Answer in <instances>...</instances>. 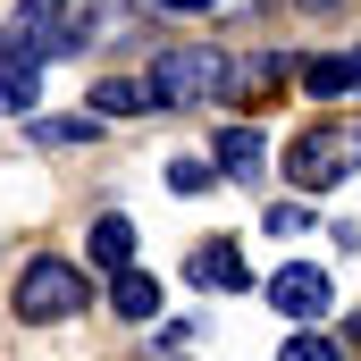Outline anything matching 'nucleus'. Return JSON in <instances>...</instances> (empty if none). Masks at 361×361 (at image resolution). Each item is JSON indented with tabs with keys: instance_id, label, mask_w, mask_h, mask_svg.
Here are the masks:
<instances>
[{
	"instance_id": "nucleus-1",
	"label": "nucleus",
	"mask_w": 361,
	"mask_h": 361,
	"mask_svg": "<svg viewBox=\"0 0 361 361\" xmlns=\"http://www.w3.org/2000/svg\"><path fill=\"white\" fill-rule=\"evenodd\" d=\"M227 85H235V68H227L219 42H169L152 59V76H143V101L152 109H202V101H219Z\"/></svg>"
},
{
	"instance_id": "nucleus-2",
	"label": "nucleus",
	"mask_w": 361,
	"mask_h": 361,
	"mask_svg": "<svg viewBox=\"0 0 361 361\" xmlns=\"http://www.w3.org/2000/svg\"><path fill=\"white\" fill-rule=\"evenodd\" d=\"M361 169V126H302L294 143H286V177L302 185V193H328V185H345Z\"/></svg>"
},
{
	"instance_id": "nucleus-3",
	"label": "nucleus",
	"mask_w": 361,
	"mask_h": 361,
	"mask_svg": "<svg viewBox=\"0 0 361 361\" xmlns=\"http://www.w3.org/2000/svg\"><path fill=\"white\" fill-rule=\"evenodd\" d=\"M92 302V286L76 261H59V252H42V261H25L17 277V319H34V328H51V319H76Z\"/></svg>"
},
{
	"instance_id": "nucleus-4",
	"label": "nucleus",
	"mask_w": 361,
	"mask_h": 361,
	"mask_svg": "<svg viewBox=\"0 0 361 361\" xmlns=\"http://www.w3.org/2000/svg\"><path fill=\"white\" fill-rule=\"evenodd\" d=\"M59 51H68V0H17V17H8V34H0V59L42 68V59H59Z\"/></svg>"
},
{
	"instance_id": "nucleus-5",
	"label": "nucleus",
	"mask_w": 361,
	"mask_h": 361,
	"mask_svg": "<svg viewBox=\"0 0 361 361\" xmlns=\"http://www.w3.org/2000/svg\"><path fill=\"white\" fill-rule=\"evenodd\" d=\"M269 302H277L286 328H311V319H328L336 286H328V269H311V261H286V269L269 277Z\"/></svg>"
},
{
	"instance_id": "nucleus-6",
	"label": "nucleus",
	"mask_w": 361,
	"mask_h": 361,
	"mask_svg": "<svg viewBox=\"0 0 361 361\" xmlns=\"http://www.w3.org/2000/svg\"><path fill=\"white\" fill-rule=\"evenodd\" d=\"M185 277H193V286H210V294H235V286H252V269H244V252H235L227 235H219V244H202V252L185 261Z\"/></svg>"
},
{
	"instance_id": "nucleus-7",
	"label": "nucleus",
	"mask_w": 361,
	"mask_h": 361,
	"mask_svg": "<svg viewBox=\"0 0 361 361\" xmlns=\"http://www.w3.org/2000/svg\"><path fill=\"white\" fill-rule=\"evenodd\" d=\"M261 160H269V135H261V126H227L219 152H210V177H252Z\"/></svg>"
},
{
	"instance_id": "nucleus-8",
	"label": "nucleus",
	"mask_w": 361,
	"mask_h": 361,
	"mask_svg": "<svg viewBox=\"0 0 361 361\" xmlns=\"http://www.w3.org/2000/svg\"><path fill=\"white\" fill-rule=\"evenodd\" d=\"M85 252L101 261V269H135V227H126L118 210H101V219H92V235H85Z\"/></svg>"
},
{
	"instance_id": "nucleus-9",
	"label": "nucleus",
	"mask_w": 361,
	"mask_h": 361,
	"mask_svg": "<svg viewBox=\"0 0 361 361\" xmlns=\"http://www.w3.org/2000/svg\"><path fill=\"white\" fill-rule=\"evenodd\" d=\"M109 311H118V319H160V277H152V269H118Z\"/></svg>"
},
{
	"instance_id": "nucleus-10",
	"label": "nucleus",
	"mask_w": 361,
	"mask_h": 361,
	"mask_svg": "<svg viewBox=\"0 0 361 361\" xmlns=\"http://www.w3.org/2000/svg\"><path fill=\"white\" fill-rule=\"evenodd\" d=\"M302 92H319V101L353 92V59H345V51H319V59H302Z\"/></svg>"
},
{
	"instance_id": "nucleus-11",
	"label": "nucleus",
	"mask_w": 361,
	"mask_h": 361,
	"mask_svg": "<svg viewBox=\"0 0 361 361\" xmlns=\"http://www.w3.org/2000/svg\"><path fill=\"white\" fill-rule=\"evenodd\" d=\"M92 109H101V118H135V109H152V101H143L135 76H101V85H92Z\"/></svg>"
},
{
	"instance_id": "nucleus-12",
	"label": "nucleus",
	"mask_w": 361,
	"mask_h": 361,
	"mask_svg": "<svg viewBox=\"0 0 361 361\" xmlns=\"http://www.w3.org/2000/svg\"><path fill=\"white\" fill-rule=\"evenodd\" d=\"M34 92H42V68H25V59H0V109H34Z\"/></svg>"
},
{
	"instance_id": "nucleus-13",
	"label": "nucleus",
	"mask_w": 361,
	"mask_h": 361,
	"mask_svg": "<svg viewBox=\"0 0 361 361\" xmlns=\"http://www.w3.org/2000/svg\"><path fill=\"white\" fill-rule=\"evenodd\" d=\"M169 185H177V193H210V160H169Z\"/></svg>"
},
{
	"instance_id": "nucleus-14",
	"label": "nucleus",
	"mask_w": 361,
	"mask_h": 361,
	"mask_svg": "<svg viewBox=\"0 0 361 361\" xmlns=\"http://www.w3.org/2000/svg\"><path fill=\"white\" fill-rule=\"evenodd\" d=\"M34 135H42V143H85L92 118H51V126H34Z\"/></svg>"
},
{
	"instance_id": "nucleus-15",
	"label": "nucleus",
	"mask_w": 361,
	"mask_h": 361,
	"mask_svg": "<svg viewBox=\"0 0 361 361\" xmlns=\"http://www.w3.org/2000/svg\"><path fill=\"white\" fill-rule=\"evenodd\" d=\"M261 227H269V235H294V227H302V202H269V219H261Z\"/></svg>"
},
{
	"instance_id": "nucleus-16",
	"label": "nucleus",
	"mask_w": 361,
	"mask_h": 361,
	"mask_svg": "<svg viewBox=\"0 0 361 361\" xmlns=\"http://www.w3.org/2000/svg\"><path fill=\"white\" fill-rule=\"evenodd\" d=\"M286 361H336V345H319V336H294V345H286Z\"/></svg>"
},
{
	"instance_id": "nucleus-17",
	"label": "nucleus",
	"mask_w": 361,
	"mask_h": 361,
	"mask_svg": "<svg viewBox=\"0 0 361 361\" xmlns=\"http://www.w3.org/2000/svg\"><path fill=\"white\" fill-rule=\"evenodd\" d=\"M302 8H345V0H302Z\"/></svg>"
}]
</instances>
